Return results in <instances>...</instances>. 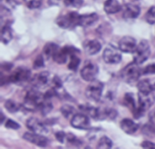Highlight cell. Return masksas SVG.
<instances>
[{"label": "cell", "instance_id": "cell-14", "mask_svg": "<svg viewBox=\"0 0 155 149\" xmlns=\"http://www.w3.org/2000/svg\"><path fill=\"white\" fill-rule=\"evenodd\" d=\"M136 47L137 42L132 36H124L119 41V49L124 53H134Z\"/></svg>", "mask_w": 155, "mask_h": 149}, {"label": "cell", "instance_id": "cell-41", "mask_svg": "<svg viewBox=\"0 0 155 149\" xmlns=\"http://www.w3.org/2000/svg\"><path fill=\"white\" fill-rule=\"evenodd\" d=\"M1 67H2V69L4 70V71H11V69H12V67H13V64L8 63V62H5V63L2 64Z\"/></svg>", "mask_w": 155, "mask_h": 149}, {"label": "cell", "instance_id": "cell-19", "mask_svg": "<svg viewBox=\"0 0 155 149\" xmlns=\"http://www.w3.org/2000/svg\"><path fill=\"white\" fill-rule=\"evenodd\" d=\"M122 8V6L117 0H106L104 4V10L107 15L118 13Z\"/></svg>", "mask_w": 155, "mask_h": 149}, {"label": "cell", "instance_id": "cell-9", "mask_svg": "<svg viewBox=\"0 0 155 149\" xmlns=\"http://www.w3.org/2000/svg\"><path fill=\"white\" fill-rule=\"evenodd\" d=\"M71 124L74 128L82 130H89L91 129L90 120L85 114H76L71 121Z\"/></svg>", "mask_w": 155, "mask_h": 149}, {"label": "cell", "instance_id": "cell-10", "mask_svg": "<svg viewBox=\"0 0 155 149\" xmlns=\"http://www.w3.org/2000/svg\"><path fill=\"white\" fill-rule=\"evenodd\" d=\"M23 139L33 145L41 147V148H45L49 145V139L48 138L45 137L44 135L38 134V133H33V132L24 133Z\"/></svg>", "mask_w": 155, "mask_h": 149}, {"label": "cell", "instance_id": "cell-35", "mask_svg": "<svg viewBox=\"0 0 155 149\" xmlns=\"http://www.w3.org/2000/svg\"><path fill=\"white\" fill-rule=\"evenodd\" d=\"M142 74H143V75L155 74V63L150 64V65H147V66L142 70Z\"/></svg>", "mask_w": 155, "mask_h": 149}, {"label": "cell", "instance_id": "cell-3", "mask_svg": "<svg viewBox=\"0 0 155 149\" xmlns=\"http://www.w3.org/2000/svg\"><path fill=\"white\" fill-rule=\"evenodd\" d=\"M80 15L77 12H70L65 15H60L56 19V24L62 29H71L79 26Z\"/></svg>", "mask_w": 155, "mask_h": 149}, {"label": "cell", "instance_id": "cell-23", "mask_svg": "<svg viewBox=\"0 0 155 149\" xmlns=\"http://www.w3.org/2000/svg\"><path fill=\"white\" fill-rule=\"evenodd\" d=\"M68 57H69V55L61 48L53 55L52 59L55 63L58 64V65H64L67 62Z\"/></svg>", "mask_w": 155, "mask_h": 149}, {"label": "cell", "instance_id": "cell-24", "mask_svg": "<svg viewBox=\"0 0 155 149\" xmlns=\"http://www.w3.org/2000/svg\"><path fill=\"white\" fill-rule=\"evenodd\" d=\"M23 106L19 103L12 99H8L5 102V108L8 112L11 114H15L19 111Z\"/></svg>", "mask_w": 155, "mask_h": 149}, {"label": "cell", "instance_id": "cell-34", "mask_svg": "<svg viewBox=\"0 0 155 149\" xmlns=\"http://www.w3.org/2000/svg\"><path fill=\"white\" fill-rule=\"evenodd\" d=\"M44 57L42 55H39L33 61V68L34 69H39V68H43L45 66L44 64Z\"/></svg>", "mask_w": 155, "mask_h": 149}, {"label": "cell", "instance_id": "cell-20", "mask_svg": "<svg viewBox=\"0 0 155 149\" xmlns=\"http://www.w3.org/2000/svg\"><path fill=\"white\" fill-rule=\"evenodd\" d=\"M58 45L54 42H47L42 48V55L45 60H48L53 57L54 54L60 49Z\"/></svg>", "mask_w": 155, "mask_h": 149}, {"label": "cell", "instance_id": "cell-6", "mask_svg": "<svg viewBox=\"0 0 155 149\" xmlns=\"http://www.w3.org/2000/svg\"><path fill=\"white\" fill-rule=\"evenodd\" d=\"M9 83L21 85L31 79V71L26 67H19L8 76Z\"/></svg>", "mask_w": 155, "mask_h": 149}, {"label": "cell", "instance_id": "cell-12", "mask_svg": "<svg viewBox=\"0 0 155 149\" xmlns=\"http://www.w3.org/2000/svg\"><path fill=\"white\" fill-rule=\"evenodd\" d=\"M50 74L48 71H42L39 74H35L30 79V84L33 88L36 89H41L47 86L49 82Z\"/></svg>", "mask_w": 155, "mask_h": 149}, {"label": "cell", "instance_id": "cell-33", "mask_svg": "<svg viewBox=\"0 0 155 149\" xmlns=\"http://www.w3.org/2000/svg\"><path fill=\"white\" fill-rule=\"evenodd\" d=\"M5 128L9 129V130H19V129L21 128V125H20L18 123H17L16 121H13V120L12 119H8L7 121H5Z\"/></svg>", "mask_w": 155, "mask_h": 149}, {"label": "cell", "instance_id": "cell-8", "mask_svg": "<svg viewBox=\"0 0 155 149\" xmlns=\"http://www.w3.org/2000/svg\"><path fill=\"white\" fill-rule=\"evenodd\" d=\"M98 71L99 70H98V65L90 61H88L80 71V76L85 81L92 82L96 80Z\"/></svg>", "mask_w": 155, "mask_h": 149}, {"label": "cell", "instance_id": "cell-30", "mask_svg": "<svg viewBox=\"0 0 155 149\" xmlns=\"http://www.w3.org/2000/svg\"><path fill=\"white\" fill-rule=\"evenodd\" d=\"M145 21L149 24H155V6L150 8L145 15Z\"/></svg>", "mask_w": 155, "mask_h": 149}, {"label": "cell", "instance_id": "cell-15", "mask_svg": "<svg viewBox=\"0 0 155 149\" xmlns=\"http://www.w3.org/2000/svg\"><path fill=\"white\" fill-rule=\"evenodd\" d=\"M141 8L139 5L131 3L125 4L124 5L123 18L124 19H135L140 15Z\"/></svg>", "mask_w": 155, "mask_h": 149}, {"label": "cell", "instance_id": "cell-44", "mask_svg": "<svg viewBox=\"0 0 155 149\" xmlns=\"http://www.w3.org/2000/svg\"><path fill=\"white\" fill-rule=\"evenodd\" d=\"M130 1H133V2H135V1H137V0H130Z\"/></svg>", "mask_w": 155, "mask_h": 149}, {"label": "cell", "instance_id": "cell-22", "mask_svg": "<svg viewBox=\"0 0 155 149\" xmlns=\"http://www.w3.org/2000/svg\"><path fill=\"white\" fill-rule=\"evenodd\" d=\"M137 88L139 92L142 93H151L154 89V85L151 84L148 80H140L137 83Z\"/></svg>", "mask_w": 155, "mask_h": 149}, {"label": "cell", "instance_id": "cell-2", "mask_svg": "<svg viewBox=\"0 0 155 149\" xmlns=\"http://www.w3.org/2000/svg\"><path fill=\"white\" fill-rule=\"evenodd\" d=\"M142 74V70L139 68V65L134 61L124 67L120 72V77L125 83L133 84L139 80Z\"/></svg>", "mask_w": 155, "mask_h": 149}, {"label": "cell", "instance_id": "cell-7", "mask_svg": "<svg viewBox=\"0 0 155 149\" xmlns=\"http://www.w3.org/2000/svg\"><path fill=\"white\" fill-rule=\"evenodd\" d=\"M120 50L112 45H109L103 51L102 58L104 62L108 65H117L122 61Z\"/></svg>", "mask_w": 155, "mask_h": 149}, {"label": "cell", "instance_id": "cell-26", "mask_svg": "<svg viewBox=\"0 0 155 149\" xmlns=\"http://www.w3.org/2000/svg\"><path fill=\"white\" fill-rule=\"evenodd\" d=\"M60 111L64 116V118H67V119L70 118H72L76 114L75 108L70 104H64V105L62 106L60 109Z\"/></svg>", "mask_w": 155, "mask_h": 149}, {"label": "cell", "instance_id": "cell-5", "mask_svg": "<svg viewBox=\"0 0 155 149\" xmlns=\"http://www.w3.org/2000/svg\"><path fill=\"white\" fill-rule=\"evenodd\" d=\"M151 55V48L149 42L146 39H142L133 53V60L135 63L140 65L146 61Z\"/></svg>", "mask_w": 155, "mask_h": 149}, {"label": "cell", "instance_id": "cell-21", "mask_svg": "<svg viewBox=\"0 0 155 149\" xmlns=\"http://www.w3.org/2000/svg\"><path fill=\"white\" fill-rule=\"evenodd\" d=\"M13 39V33L11 24H5L2 27L1 41L5 45H7Z\"/></svg>", "mask_w": 155, "mask_h": 149}, {"label": "cell", "instance_id": "cell-37", "mask_svg": "<svg viewBox=\"0 0 155 149\" xmlns=\"http://www.w3.org/2000/svg\"><path fill=\"white\" fill-rule=\"evenodd\" d=\"M142 132H143L145 134L149 135V134H154L155 133V129L154 127L150 124H146L145 126H144V127L142 128Z\"/></svg>", "mask_w": 155, "mask_h": 149}, {"label": "cell", "instance_id": "cell-28", "mask_svg": "<svg viewBox=\"0 0 155 149\" xmlns=\"http://www.w3.org/2000/svg\"><path fill=\"white\" fill-rule=\"evenodd\" d=\"M80 65V58L77 55H72L70 56V61L68 64V69L72 71H77Z\"/></svg>", "mask_w": 155, "mask_h": 149}, {"label": "cell", "instance_id": "cell-11", "mask_svg": "<svg viewBox=\"0 0 155 149\" xmlns=\"http://www.w3.org/2000/svg\"><path fill=\"white\" fill-rule=\"evenodd\" d=\"M26 126L31 132L38 134H46L48 130L45 124L36 118H30L26 122Z\"/></svg>", "mask_w": 155, "mask_h": 149}, {"label": "cell", "instance_id": "cell-39", "mask_svg": "<svg viewBox=\"0 0 155 149\" xmlns=\"http://www.w3.org/2000/svg\"><path fill=\"white\" fill-rule=\"evenodd\" d=\"M141 146L143 148L155 149V143L151 142V141H144L141 144Z\"/></svg>", "mask_w": 155, "mask_h": 149}, {"label": "cell", "instance_id": "cell-42", "mask_svg": "<svg viewBox=\"0 0 155 149\" xmlns=\"http://www.w3.org/2000/svg\"><path fill=\"white\" fill-rule=\"evenodd\" d=\"M0 117H1V121H0V122H1V124H2L3 123H4V121L5 119V115L4 114H3V112L1 111V114H0Z\"/></svg>", "mask_w": 155, "mask_h": 149}, {"label": "cell", "instance_id": "cell-31", "mask_svg": "<svg viewBox=\"0 0 155 149\" xmlns=\"http://www.w3.org/2000/svg\"><path fill=\"white\" fill-rule=\"evenodd\" d=\"M83 3V0H64V4L67 6V7H71V8H80Z\"/></svg>", "mask_w": 155, "mask_h": 149}, {"label": "cell", "instance_id": "cell-17", "mask_svg": "<svg viewBox=\"0 0 155 149\" xmlns=\"http://www.w3.org/2000/svg\"><path fill=\"white\" fill-rule=\"evenodd\" d=\"M120 128L125 133L129 135L134 134L139 128V125L135 123L133 120L124 118L120 122Z\"/></svg>", "mask_w": 155, "mask_h": 149}, {"label": "cell", "instance_id": "cell-29", "mask_svg": "<svg viewBox=\"0 0 155 149\" xmlns=\"http://www.w3.org/2000/svg\"><path fill=\"white\" fill-rule=\"evenodd\" d=\"M53 108V106L51 104V102L50 101V100L48 99H45V101H43L41 106L39 107V111L41 112L42 115L45 116L47 115L48 114H49L50 112L51 111Z\"/></svg>", "mask_w": 155, "mask_h": 149}, {"label": "cell", "instance_id": "cell-36", "mask_svg": "<svg viewBox=\"0 0 155 149\" xmlns=\"http://www.w3.org/2000/svg\"><path fill=\"white\" fill-rule=\"evenodd\" d=\"M42 5L40 0H30L27 2V5L30 9H36L39 8Z\"/></svg>", "mask_w": 155, "mask_h": 149}, {"label": "cell", "instance_id": "cell-1", "mask_svg": "<svg viewBox=\"0 0 155 149\" xmlns=\"http://www.w3.org/2000/svg\"><path fill=\"white\" fill-rule=\"evenodd\" d=\"M45 99L44 94L36 90V88H33V89L27 91V92L26 93L23 107L29 111H39V107L43 103Z\"/></svg>", "mask_w": 155, "mask_h": 149}, {"label": "cell", "instance_id": "cell-27", "mask_svg": "<svg viewBox=\"0 0 155 149\" xmlns=\"http://www.w3.org/2000/svg\"><path fill=\"white\" fill-rule=\"evenodd\" d=\"M113 146V142L107 136H104L98 140V145H97V148L99 149H110Z\"/></svg>", "mask_w": 155, "mask_h": 149}, {"label": "cell", "instance_id": "cell-38", "mask_svg": "<svg viewBox=\"0 0 155 149\" xmlns=\"http://www.w3.org/2000/svg\"><path fill=\"white\" fill-rule=\"evenodd\" d=\"M66 135L67 133H65L64 132L58 131L54 134V136H55V138L58 140V142H61V143H64V140L66 139Z\"/></svg>", "mask_w": 155, "mask_h": 149}, {"label": "cell", "instance_id": "cell-32", "mask_svg": "<svg viewBox=\"0 0 155 149\" xmlns=\"http://www.w3.org/2000/svg\"><path fill=\"white\" fill-rule=\"evenodd\" d=\"M66 139L69 143L73 145H76V146H79L82 144L81 141L77 139L73 133H67Z\"/></svg>", "mask_w": 155, "mask_h": 149}, {"label": "cell", "instance_id": "cell-25", "mask_svg": "<svg viewBox=\"0 0 155 149\" xmlns=\"http://www.w3.org/2000/svg\"><path fill=\"white\" fill-rule=\"evenodd\" d=\"M124 104L127 106L132 112H134L136 110V101H135L134 95L133 93H127L124 98Z\"/></svg>", "mask_w": 155, "mask_h": 149}, {"label": "cell", "instance_id": "cell-43", "mask_svg": "<svg viewBox=\"0 0 155 149\" xmlns=\"http://www.w3.org/2000/svg\"><path fill=\"white\" fill-rule=\"evenodd\" d=\"M5 1H6L7 2H13L14 0H5Z\"/></svg>", "mask_w": 155, "mask_h": 149}, {"label": "cell", "instance_id": "cell-40", "mask_svg": "<svg viewBox=\"0 0 155 149\" xmlns=\"http://www.w3.org/2000/svg\"><path fill=\"white\" fill-rule=\"evenodd\" d=\"M148 118H149V122L155 129V108L151 110L148 114Z\"/></svg>", "mask_w": 155, "mask_h": 149}, {"label": "cell", "instance_id": "cell-16", "mask_svg": "<svg viewBox=\"0 0 155 149\" xmlns=\"http://www.w3.org/2000/svg\"><path fill=\"white\" fill-rule=\"evenodd\" d=\"M83 46L86 54L89 55H95L101 49V44L97 39H88L84 41Z\"/></svg>", "mask_w": 155, "mask_h": 149}, {"label": "cell", "instance_id": "cell-13", "mask_svg": "<svg viewBox=\"0 0 155 149\" xmlns=\"http://www.w3.org/2000/svg\"><path fill=\"white\" fill-rule=\"evenodd\" d=\"M155 97L153 92L142 93L139 92V108L143 112H146L154 104Z\"/></svg>", "mask_w": 155, "mask_h": 149}, {"label": "cell", "instance_id": "cell-4", "mask_svg": "<svg viewBox=\"0 0 155 149\" xmlns=\"http://www.w3.org/2000/svg\"><path fill=\"white\" fill-rule=\"evenodd\" d=\"M104 90V83L98 80L90 82L85 91L86 98L94 102H98L101 100Z\"/></svg>", "mask_w": 155, "mask_h": 149}, {"label": "cell", "instance_id": "cell-18", "mask_svg": "<svg viewBox=\"0 0 155 149\" xmlns=\"http://www.w3.org/2000/svg\"><path fill=\"white\" fill-rule=\"evenodd\" d=\"M98 20V15L95 12L91 14H86V15H80L79 26L83 27H89V26H92V24L97 22Z\"/></svg>", "mask_w": 155, "mask_h": 149}]
</instances>
